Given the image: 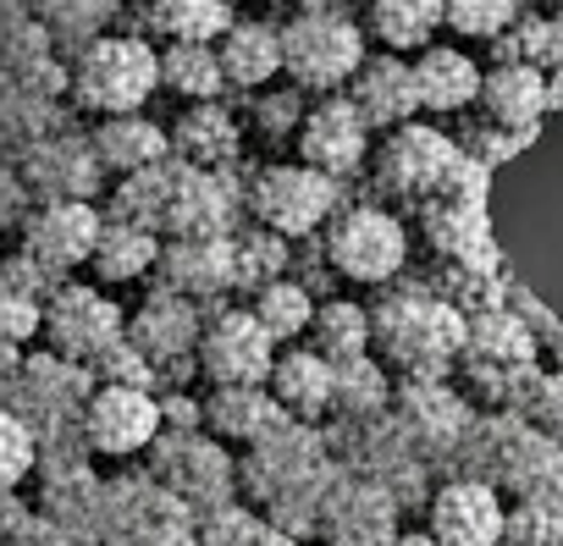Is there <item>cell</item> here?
I'll return each mask as SVG.
<instances>
[{"label": "cell", "mask_w": 563, "mask_h": 546, "mask_svg": "<svg viewBox=\"0 0 563 546\" xmlns=\"http://www.w3.org/2000/svg\"><path fill=\"white\" fill-rule=\"evenodd\" d=\"M161 89V56L144 45V40H95L78 67H73V94L84 111L106 116V122H122L133 116L150 94Z\"/></svg>", "instance_id": "1"}, {"label": "cell", "mask_w": 563, "mask_h": 546, "mask_svg": "<svg viewBox=\"0 0 563 546\" xmlns=\"http://www.w3.org/2000/svg\"><path fill=\"white\" fill-rule=\"evenodd\" d=\"M282 62L299 89L332 94L343 83H354L365 73V40L354 23L327 18V12H305L299 23L282 29Z\"/></svg>", "instance_id": "2"}, {"label": "cell", "mask_w": 563, "mask_h": 546, "mask_svg": "<svg viewBox=\"0 0 563 546\" xmlns=\"http://www.w3.org/2000/svg\"><path fill=\"white\" fill-rule=\"evenodd\" d=\"M45 337L56 343L62 359L73 365H95L106 354H117L128 337H122V310L106 304L95 288H78V282H62L45 304Z\"/></svg>", "instance_id": "3"}, {"label": "cell", "mask_w": 563, "mask_h": 546, "mask_svg": "<svg viewBox=\"0 0 563 546\" xmlns=\"http://www.w3.org/2000/svg\"><path fill=\"white\" fill-rule=\"evenodd\" d=\"M199 370H205L221 392L265 387L271 370H276V343H271V332L254 321V310H232V315H221L216 326H205Z\"/></svg>", "instance_id": "4"}, {"label": "cell", "mask_w": 563, "mask_h": 546, "mask_svg": "<svg viewBox=\"0 0 563 546\" xmlns=\"http://www.w3.org/2000/svg\"><path fill=\"white\" fill-rule=\"evenodd\" d=\"M332 204H338V182L310 166H271L254 182V215L271 232H288V237H305L310 226H321L332 215Z\"/></svg>", "instance_id": "5"}, {"label": "cell", "mask_w": 563, "mask_h": 546, "mask_svg": "<svg viewBox=\"0 0 563 546\" xmlns=\"http://www.w3.org/2000/svg\"><path fill=\"white\" fill-rule=\"evenodd\" d=\"M332 265L349 282H387L404 265V226L382 210H349L327 237Z\"/></svg>", "instance_id": "6"}, {"label": "cell", "mask_w": 563, "mask_h": 546, "mask_svg": "<svg viewBox=\"0 0 563 546\" xmlns=\"http://www.w3.org/2000/svg\"><path fill=\"white\" fill-rule=\"evenodd\" d=\"M161 431V403L150 392L133 387H100L84 403V442L106 458H128L139 447H150Z\"/></svg>", "instance_id": "7"}, {"label": "cell", "mask_w": 563, "mask_h": 546, "mask_svg": "<svg viewBox=\"0 0 563 546\" xmlns=\"http://www.w3.org/2000/svg\"><path fill=\"white\" fill-rule=\"evenodd\" d=\"M100 237H106V226L84 199H56L23 226V254L40 270H73V265L95 259Z\"/></svg>", "instance_id": "8"}, {"label": "cell", "mask_w": 563, "mask_h": 546, "mask_svg": "<svg viewBox=\"0 0 563 546\" xmlns=\"http://www.w3.org/2000/svg\"><path fill=\"white\" fill-rule=\"evenodd\" d=\"M365 133H371V122L354 100H327L299 122V155L310 171L338 182L343 171H354L365 160Z\"/></svg>", "instance_id": "9"}, {"label": "cell", "mask_w": 563, "mask_h": 546, "mask_svg": "<svg viewBox=\"0 0 563 546\" xmlns=\"http://www.w3.org/2000/svg\"><path fill=\"white\" fill-rule=\"evenodd\" d=\"M431 535L442 546H497L508 535V519L486 486H448L431 502Z\"/></svg>", "instance_id": "10"}, {"label": "cell", "mask_w": 563, "mask_h": 546, "mask_svg": "<svg viewBox=\"0 0 563 546\" xmlns=\"http://www.w3.org/2000/svg\"><path fill=\"white\" fill-rule=\"evenodd\" d=\"M481 111H486V122H492V127H508V133H536V122L552 111L547 73H536V67H497V73H486Z\"/></svg>", "instance_id": "11"}, {"label": "cell", "mask_w": 563, "mask_h": 546, "mask_svg": "<svg viewBox=\"0 0 563 546\" xmlns=\"http://www.w3.org/2000/svg\"><path fill=\"white\" fill-rule=\"evenodd\" d=\"M371 127H398L420 111V89H415V67H404L398 56H376L365 62V73L354 78V94H349Z\"/></svg>", "instance_id": "12"}, {"label": "cell", "mask_w": 563, "mask_h": 546, "mask_svg": "<svg viewBox=\"0 0 563 546\" xmlns=\"http://www.w3.org/2000/svg\"><path fill=\"white\" fill-rule=\"evenodd\" d=\"M415 89H420V111H464L481 105L486 73L464 51H426L415 62Z\"/></svg>", "instance_id": "13"}, {"label": "cell", "mask_w": 563, "mask_h": 546, "mask_svg": "<svg viewBox=\"0 0 563 546\" xmlns=\"http://www.w3.org/2000/svg\"><path fill=\"white\" fill-rule=\"evenodd\" d=\"M271 392L282 403V414H299V420H316L332 398H338V370L321 359V354H282L276 370H271Z\"/></svg>", "instance_id": "14"}, {"label": "cell", "mask_w": 563, "mask_h": 546, "mask_svg": "<svg viewBox=\"0 0 563 546\" xmlns=\"http://www.w3.org/2000/svg\"><path fill=\"white\" fill-rule=\"evenodd\" d=\"M150 365L155 359H172V354H199V343H205V326H199V315L183 304V299H150V310L133 321V337H128Z\"/></svg>", "instance_id": "15"}, {"label": "cell", "mask_w": 563, "mask_h": 546, "mask_svg": "<svg viewBox=\"0 0 563 546\" xmlns=\"http://www.w3.org/2000/svg\"><path fill=\"white\" fill-rule=\"evenodd\" d=\"M216 56H221L227 83H238V89H260V83H271L276 73H288V62H282V34L265 29V23H238V29L216 45Z\"/></svg>", "instance_id": "16"}, {"label": "cell", "mask_w": 563, "mask_h": 546, "mask_svg": "<svg viewBox=\"0 0 563 546\" xmlns=\"http://www.w3.org/2000/svg\"><path fill=\"white\" fill-rule=\"evenodd\" d=\"M437 23H448V7H437V0H376L371 7V29L376 40L387 45V56H404V51H437L431 34Z\"/></svg>", "instance_id": "17"}, {"label": "cell", "mask_w": 563, "mask_h": 546, "mask_svg": "<svg viewBox=\"0 0 563 546\" xmlns=\"http://www.w3.org/2000/svg\"><path fill=\"white\" fill-rule=\"evenodd\" d=\"M227 277H238V243L183 237L172 248V282H177V293H216V288H227Z\"/></svg>", "instance_id": "18"}, {"label": "cell", "mask_w": 563, "mask_h": 546, "mask_svg": "<svg viewBox=\"0 0 563 546\" xmlns=\"http://www.w3.org/2000/svg\"><path fill=\"white\" fill-rule=\"evenodd\" d=\"M150 18L172 45H210V40H227L238 29L232 7H221V0H166Z\"/></svg>", "instance_id": "19"}, {"label": "cell", "mask_w": 563, "mask_h": 546, "mask_svg": "<svg viewBox=\"0 0 563 546\" xmlns=\"http://www.w3.org/2000/svg\"><path fill=\"white\" fill-rule=\"evenodd\" d=\"M161 83H166L172 94L194 100V105H210V100L221 94L227 73H221V56H216L210 45H166V56H161Z\"/></svg>", "instance_id": "20"}, {"label": "cell", "mask_w": 563, "mask_h": 546, "mask_svg": "<svg viewBox=\"0 0 563 546\" xmlns=\"http://www.w3.org/2000/svg\"><path fill=\"white\" fill-rule=\"evenodd\" d=\"M155 259H161L155 232H139V226L111 221L89 265H95V277H100V282H133V277H144V270H150Z\"/></svg>", "instance_id": "21"}, {"label": "cell", "mask_w": 563, "mask_h": 546, "mask_svg": "<svg viewBox=\"0 0 563 546\" xmlns=\"http://www.w3.org/2000/svg\"><path fill=\"white\" fill-rule=\"evenodd\" d=\"M95 155L106 166H122L128 177H139V171H155V160L166 155V138H161V127L122 116V122H106L95 133Z\"/></svg>", "instance_id": "22"}, {"label": "cell", "mask_w": 563, "mask_h": 546, "mask_svg": "<svg viewBox=\"0 0 563 546\" xmlns=\"http://www.w3.org/2000/svg\"><path fill=\"white\" fill-rule=\"evenodd\" d=\"M316 304H310V293L305 288H294V282H265L260 288V299H254V321L271 332V343H299L305 332H316Z\"/></svg>", "instance_id": "23"}, {"label": "cell", "mask_w": 563, "mask_h": 546, "mask_svg": "<svg viewBox=\"0 0 563 546\" xmlns=\"http://www.w3.org/2000/svg\"><path fill=\"white\" fill-rule=\"evenodd\" d=\"M205 420L221 431V436H260L282 420V403L265 398L260 387H238V392H216V403L205 409Z\"/></svg>", "instance_id": "24"}, {"label": "cell", "mask_w": 563, "mask_h": 546, "mask_svg": "<svg viewBox=\"0 0 563 546\" xmlns=\"http://www.w3.org/2000/svg\"><path fill=\"white\" fill-rule=\"evenodd\" d=\"M365 343H371V315H365V310H354V304H327V310L316 315V354H321L327 365H332V359L360 365Z\"/></svg>", "instance_id": "25"}, {"label": "cell", "mask_w": 563, "mask_h": 546, "mask_svg": "<svg viewBox=\"0 0 563 546\" xmlns=\"http://www.w3.org/2000/svg\"><path fill=\"white\" fill-rule=\"evenodd\" d=\"M232 149H238V133H232V122H227L216 105H194V111L177 122V155H188L194 166L227 160Z\"/></svg>", "instance_id": "26"}, {"label": "cell", "mask_w": 563, "mask_h": 546, "mask_svg": "<svg viewBox=\"0 0 563 546\" xmlns=\"http://www.w3.org/2000/svg\"><path fill=\"white\" fill-rule=\"evenodd\" d=\"M161 193H166V171H161V166L128 177L122 193H117V221H122V226H139V232H150L155 221H172V204H166Z\"/></svg>", "instance_id": "27"}, {"label": "cell", "mask_w": 563, "mask_h": 546, "mask_svg": "<svg viewBox=\"0 0 563 546\" xmlns=\"http://www.w3.org/2000/svg\"><path fill=\"white\" fill-rule=\"evenodd\" d=\"M519 7H508V0H453L448 7V29L464 34V40H503L514 29Z\"/></svg>", "instance_id": "28"}, {"label": "cell", "mask_w": 563, "mask_h": 546, "mask_svg": "<svg viewBox=\"0 0 563 546\" xmlns=\"http://www.w3.org/2000/svg\"><path fill=\"white\" fill-rule=\"evenodd\" d=\"M100 370H106V376H100L106 387H133V392H150V381H155V376H150V359H144L133 343H122L117 354H106V359H100Z\"/></svg>", "instance_id": "29"}, {"label": "cell", "mask_w": 563, "mask_h": 546, "mask_svg": "<svg viewBox=\"0 0 563 546\" xmlns=\"http://www.w3.org/2000/svg\"><path fill=\"white\" fill-rule=\"evenodd\" d=\"M0 436H7V486H18V480L29 475V464H34V442H29L23 414H7V420H0Z\"/></svg>", "instance_id": "30"}, {"label": "cell", "mask_w": 563, "mask_h": 546, "mask_svg": "<svg viewBox=\"0 0 563 546\" xmlns=\"http://www.w3.org/2000/svg\"><path fill=\"white\" fill-rule=\"evenodd\" d=\"M34 332H45V304H34V299H7V343H29Z\"/></svg>", "instance_id": "31"}, {"label": "cell", "mask_w": 563, "mask_h": 546, "mask_svg": "<svg viewBox=\"0 0 563 546\" xmlns=\"http://www.w3.org/2000/svg\"><path fill=\"white\" fill-rule=\"evenodd\" d=\"M547 420H558V425H563V381L552 387V403H547Z\"/></svg>", "instance_id": "32"}, {"label": "cell", "mask_w": 563, "mask_h": 546, "mask_svg": "<svg viewBox=\"0 0 563 546\" xmlns=\"http://www.w3.org/2000/svg\"><path fill=\"white\" fill-rule=\"evenodd\" d=\"M547 89H552V111H563V67L547 78Z\"/></svg>", "instance_id": "33"}, {"label": "cell", "mask_w": 563, "mask_h": 546, "mask_svg": "<svg viewBox=\"0 0 563 546\" xmlns=\"http://www.w3.org/2000/svg\"><path fill=\"white\" fill-rule=\"evenodd\" d=\"M398 546H442L437 535H409V541H398Z\"/></svg>", "instance_id": "34"}, {"label": "cell", "mask_w": 563, "mask_h": 546, "mask_svg": "<svg viewBox=\"0 0 563 546\" xmlns=\"http://www.w3.org/2000/svg\"><path fill=\"white\" fill-rule=\"evenodd\" d=\"M558 18H563V12H558Z\"/></svg>", "instance_id": "35"}]
</instances>
